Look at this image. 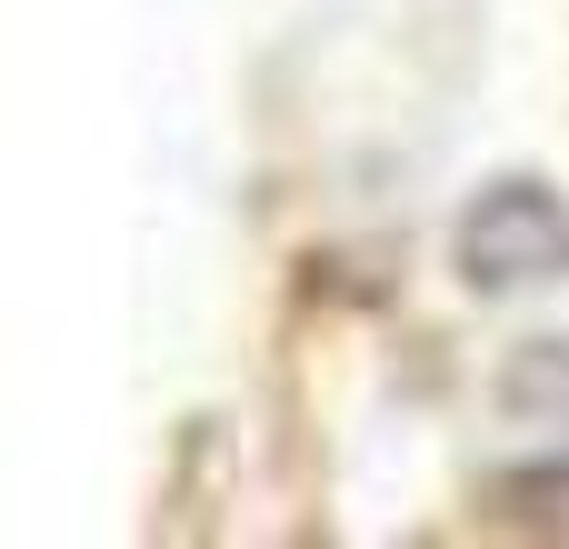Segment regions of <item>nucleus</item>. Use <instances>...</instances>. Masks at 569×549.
<instances>
[{"mask_svg":"<svg viewBox=\"0 0 569 549\" xmlns=\"http://www.w3.org/2000/svg\"><path fill=\"white\" fill-rule=\"evenodd\" d=\"M450 250H460V280H470L480 300L540 290V280L569 270V200L550 180H530V170H500V180L460 210Z\"/></svg>","mask_w":569,"mask_h":549,"instance_id":"nucleus-1","label":"nucleus"},{"mask_svg":"<svg viewBox=\"0 0 569 549\" xmlns=\"http://www.w3.org/2000/svg\"><path fill=\"white\" fill-rule=\"evenodd\" d=\"M500 410H510V420H560L569 430V340H520V350H510Z\"/></svg>","mask_w":569,"mask_h":549,"instance_id":"nucleus-3","label":"nucleus"},{"mask_svg":"<svg viewBox=\"0 0 569 549\" xmlns=\"http://www.w3.org/2000/svg\"><path fill=\"white\" fill-rule=\"evenodd\" d=\"M480 520L520 540H569V460H510L480 480Z\"/></svg>","mask_w":569,"mask_h":549,"instance_id":"nucleus-2","label":"nucleus"}]
</instances>
